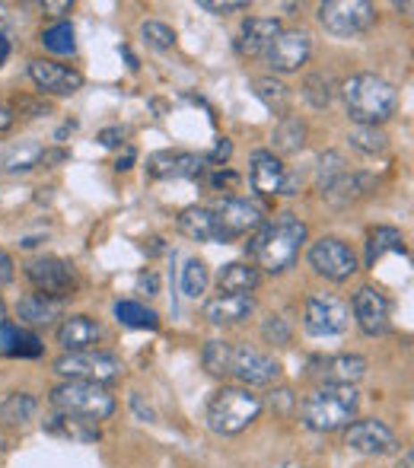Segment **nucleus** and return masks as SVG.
Listing matches in <instances>:
<instances>
[{"mask_svg": "<svg viewBox=\"0 0 414 468\" xmlns=\"http://www.w3.org/2000/svg\"><path fill=\"white\" fill-rule=\"evenodd\" d=\"M348 172V166H344V156L338 154V150H328V154L319 156V163H316V188L325 195L328 188H332L338 179Z\"/></svg>", "mask_w": 414, "mask_h": 468, "instance_id": "nucleus-34", "label": "nucleus"}, {"mask_svg": "<svg viewBox=\"0 0 414 468\" xmlns=\"http://www.w3.org/2000/svg\"><path fill=\"white\" fill-rule=\"evenodd\" d=\"M13 280V258L0 249V284H10Z\"/></svg>", "mask_w": 414, "mask_h": 468, "instance_id": "nucleus-50", "label": "nucleus"}, {"mask_svg": "<svg viewBox=\"0 0 414 468\" xmlns=\"http://www.w3.org/2000/svg\"><path fill=\"white\" fill-rule=\"evenodd\" d=\"M351 322V306L334 297V293H313L306 300L303 309V325L306 331L313 338H332V335H342Z\"/></svg>", "mask_w": 414, "mask_h": 468, "instance_id": "nucleus-9", "label": "nucleus"}, {"mask_svg": "<svg viewBox=\"0 0 414 468\" xmlns=\"http://www.w3.org/2000/svg\"><path fill=\"white\" fill-rule=\"evenodd\" d=\"M370 370V360L360 354H332V357L309 360V373L319 376L322 386H354Z\"/></svg>", "mask_w": 414, "mask_h": 468, "instance_id": "nucleus-14", "label": "nucleus"}, {"mask_svg": "<svg viewBox=\"0 0 414 468\" xmlns=\"http://www.w3.org/2000/svg\"><path fill=\"white\" fill-rule=\"evenodd\" d=\"M42 45L51 54H73L77 52V38H73V26L67 20L55 22L48 29H42Z\"/></svg>", "mask_w": 414, "mask_h": 468, "instance_id": "nucleus-36", "label": "nucleus"}, {"mask_svg": "<svg viewBox=\"0 0 414 468\" xmlns=\"http://www.w3.org/2000/svg\"><path fill=\"white\" fill-rule=\"evenodd\" d=\"M262 338L268 344H291V325L283 315H268L262 325Z\"/></svg>", "mask_w": 414, "mask_h": 468, "instance_id": "nucleus-41", "label": "nucleus"}, {"mask_svg": "<svg viewBox=\"0 0 414 468\" xmlns=\"http://www.w3.org/2000/svg\"><path fill=\"white\" fill-rule=\"evenodd\" d=\"M140 36H144V42L150 45V48H156V52H166V48L175 45V32L160 20H147L144 26H140Z\"/></svg>", "mask_w": 414, "mask_h": 468, "instance_id": "nucleus-39", "label": "nucleus"}, {"mask_svg": "<svg viewBox=\"0 0 414 468\" xmlns=\"http://www.w3.org/2000/svg\"><path fill=\"white\" fill-rule=\"evenodd\" d=\"M306 242V223L297 213H277L275 223H262L255 236L246 242V255L258 262L268 274H283L291 271L300 255V246Z\"/></svg>", "mask_w": 414, "mask_h": 468, "instance_id": "nucleus-1", "label": "nucleus"}, {"mask_svg": "<svg viewBox=\"0 0 414 468\" xmlns=\"http://www.w3.org/2000/svg\"><path fill=\"white\" fill-rule=\"evenodd\" d=\"M360 411V392L354 386H319L303 402V424L313 433H334L348 427Z\"/></svg>", "mask_w": 414, "mask_h": 468, "instance_id": "nucleus-3", "label": "nucleus"}, {"mask_svg": "<svg viewBox=\"0 0 414 468\" xmlns=\"http://www.w3.org/2000/svg\"><path fill=\"white\" fill-rule=\"evenodd\" d=\"M4 10H7V7H4V4H0V20H4Z\"/></svg>", "mask_w": 414, "mask_h": 468, "instance_id": "nucleus-62", "label": "nucleus"}, {"mask_svg": "<svg viewBox=\"0 0 414 468\" xmlns=\"http://www.w3.org/2000/svg\"><path fill=\"white\" fill-rule=\"evenodd\" d=\"M309 268L325 280H348L357 271V255L348 242L338 236H322L309 246Z\"/></svg>", "mask_w": 414, "mask_h": 468, "instance_id": "nucleus-10", "label": "nucleus"}, {"mask_svg": "<svg viewBox=\"0 0 414 468\" xmlns=\"http://www.w3.org/2000/svg\"><path fill=\"white\" fill-rule=\"evenodd\" d=\"M13 121H16L13 109H10V105L0 99V131H10V128H13Z\"/></svg>", "mask_w": 414, "mask_h": 468, "instance_id": "nucleus-54", "label": "nucleus"}, {"mask_svg": "<svg viewBox=\"0 0 414 468\" xmlns=\"http://www.w3.org/2000/svg\"><path fill=\"white\" fill-rule=\"evenodd\" d=\"M102 338V325L93 315H67L58 325V344L64 347V354H80L93 351V344Z\"/></svg>", "mask_w": 414, "mask_h": 468, "instance_id": "nucleus-19", "label": "nucleus"}, {"mask_svg": "<svg viewBox=\"0 0 414 468\" xmlns=\"http://www.w3.org/2000/svg\"><path fill=\"white\" fill-rule=\"evenodd\" d=\"M351 313H354L357 325H360L364 335L376 338L389 331V300H385V293L376 290V287H360V290L354 293Z\"/></svg>", "mask_w": 414, "mask_h": 468, "instance_id": "nucleus-17", "label": "nucleus"}, {"mask_svg": "<svg viewBox=\"0 0 414 468\" xmlns=\"http://www.w3.org/2000/svg\"><path fill=\"white\" fill-rule=\"evenodd\" d=\"M334 80L328 77V73H313V77H306V83H303V99L313 109H328L332 105V99H334Z\"/></svg>", "mask_w": 414, "mask_h": 468, "instance_id": "nucleus-35", "label": "nucleus"}, {"mask_svg": "<svg viewBox=\"0 0 414 468\" xmlns=\"http://www.w3.org/2000/svg\"><path fill=\"white\" fill-rule=\"evenodd\" d=\"M16 313L26 325H51L55 319L64 315V300H51V297H42V293H30L16 303Z\"/></svg>", "mask_w": 414, "mask_h": 468, "instance_id": "nucleus-25", "label": "nucleus"}, {"mask_svg": "<svg viewBox=\"0 0 414 468\" xmlns=\"http://www.w3.org/2000/svg\"><path fill=\"white\" fill-rule=\"evenodd\" d=\"M42 154H45L42 140H20V144L7 146L0 166H4V172H10V176H22V172H30V169L38 166Z\"/></svg>", "mask_w": 414, "mask_h": 468, "instance_id": "nucleus-28", "label": "nucleus"}, {"mask_svg": "<svg viewBox=\"0 0 414 468\" xmlns=\"http://www.w3.org/2000/svg\"><path fill=\"white\" fill-rule=\"evenodd\" d=\"M42 430L51 433V437L73 439V443H96V439L102 437L96 421H87V417H77V414H61V411L45 417Z\"/></svg>", "mask_w": 414, "mask_h": 468, "instance_id": "nucleus-21", "label": "nucleus"}, {"mask_svg": "<svg viewBox=\"0 0 414 468\" xmlns=\"http://www.w3.org/2000/svg\"><path fill=\"white\" fill-rule=\"evenodd\" d=\"M230 156H232V144H230V140H226V138H220V140H217V146H214L211 154L204 156V163H214V166H224V163L230 160Z\"/></svg>", "mask_w": 414, "mask_h": 468, "instance_id": "nucleus-45", "label": "nucleus"}, {"mask_svg": "<svg viewBox=\"0 0 414 468\" xmlns=\"http://www.w3.org/2000/svg\"><path fill=\"white\" fill-rule=\"evenodd\" d=\"M258 284H262V271L252 262H230L217 274L220 293H252Z\"/></svg>", "mask_w": 414, "mask_h": 468, "instance_id": "nucleus-26", "label": "nucleus"}, {"mask_svg": "<svg viewBox=\"0 0 414 468\" xmlns=\"http://www.w3.org/2000/svg\"><path fill=\"white\" fill-rule=\"evenodd\" d=\"M198 7L207 10V13H214V16H230V13L249 10V0H201Z\"/></svg>", "mask_w": 414, "mask_h": 468, "instance_id": "nucleus-42", "label": "nucleus"}, {"mask_svg": "<svg viewBox=\"0 0 414 468\" xmlns=\"http://www.w3.org/2000/svg\"><path fill=\"white\" fill-rule=\"evenodd\" d=\"M283 176H287V166H283L271 150H255L249 179H252V188L258 191V195H281Z\"/></svg>", "mask_w": 414, "mask_h": 468, "instance_id": "nucleus-22", "label": "nucleus"}, {"mask_svg": "<svg viewBox=\"0 0 414 468\" xmlns=\"http://www.w3.org/2000/svg\"><path fill=\"white\" fill-rule=\"evenodd\" d=\"M134 160H138V154H134L131 146H128V150H124V154L115 160V169H118V172H128V169L134 166Z\"/></svg>", "mask_w": 414, "mask_h": 468, "instance_id": "nucleus-55", "label": "nucleus"}, {"mask_svg": "<svg viewBox=\"0 0 414 468\" xmlns=\"http://www.w3.org/2000/svg\"><path fill=\"white\" fill-rule=\"evenodd\" d=\"M131 408H134V414H138L140 421H156V411H153L150 405H144L140 392H131Z\"/></svg>", "mask_w": 414, "mask_h": 468, "instance_id": "nucleus-46", "label": "nucleus"}, {"mask_svg": "<svg viewBox=\"0 0 414 468\" xmlns=\"http://www.w3.org/2000/svg\"><path fill=\"white\" fill-rule=\"evenodd\" d=\"M376 10L367 0H328L319 7V26L334 38H354L370 32Z\"/></svg>", "mask_w": 414, "mask_h": 468, "instance_id": "nucleus-6", "label": "nucleus"}, {"mask_svg": "<svg viewBox=\"0 0 414 468\" xmlns=\"http://www.w3.org/2000/svg\"><path fill=\"white\" fill-rule=\"evenodd\" d=\"M0 322H7V306H4V300H0Z\"/></svg>", "mask_w": 414, "mask_h": 468, "instance_id": "nucleus-61", "label": "nucleus"}, {"mask_svg": "<svg viewBox=\"0 0 414 468\" xmlns=\"http://www.w3.org/2000/svg\"><path fill=\"white\" fill-rule=\"evenodd\" d=\"M51 408L61 411V414H77L99 424V421L115 414V396L106 386H99V382L67 380L51 389Z\"/></svg>", "mask_w": 414, "mask_h": 468, "instance_id": "nucleus-5", "label": "nucleus"}, {"mask_svg": "<svg viewBox=\"0 0 414 468\" xmlns=\"http://www.w3.org/2000/svg\"><path fill=\"white\" fill-rule=\"evenodd\" d=\"M122 54H124V61H128V67H131V71H138V58H134V52L131 48H128V45H122Z\"/></svg>", "mask_w": 414, "mask_h": 468, "instance_id": "nucleus-58", "label": "nucleus"}, {"mask_svg": "<svg viewBox=\"0 0 414 468\" xmlns=\"http://www.w3.org/2000/svg\"><path fill=\"white\" fill-rule=\"evenodd\" d=\"M226 376L240 380L242 386H275L281 380V364L271 354L258 347H240L230 344V357H226Z\"/></svg>", "mask_w": 414, "mask_h": 468, "instance_id": "nucleus-8", "label": "nucleus"}, {"mask_svg": "<svg viewBox=\"0 0 414 468\" xmlns=\"http://www.w3.org/2000/svg\"><path fill=\"white\" fill-rule=\"evenodd\" d=\"M342 96L351 121H357V125L379 128L399 109L395 87L389 80H383V77H376V73H357V77H351L342 87Z\"/></svg>", "mask_w": 414, "mask_h": 468, "instance_id": "nucleus-2", "label": "nucleus"}, {"mask_svg": "<svg viewBox=\"0 0 414 468\" xmlns=\"http://www.w3.org/2000/svg\"><path fill=\"white\" fill-rule=\"evenodd\" d=\"M252 313H255L252 293H217V297H211V300L204 303V319L211 325H220V329L246 322Z\"/></svg>", "mask_w": 414, "mask_h": 468, "instance_id": "nucleus-18", "label": "nucleus"}, {"mask_svg": "<svg viewBox=\"0 0 414 468\" xmlns=\"http://www.w3.org/2000/svg\"><path fill=\"white\" fill-rule=\"evenodd\" d=\"M291 405H293L291 389H281V392H275V396H271V408L281 411V414H287V411H291Z\"/></svg>", "mask_w": 414, "mask_h": 468, "instance_id": "nucleus-47", "label": "nucleus"}, {"mask_svg": "<svg viewBox=\"0 0 414 468\" xmlns=\"http://www.w3.org/2000/svg\"><path fill=\"white\" fill-rule=\"evenodd\" d=\"M30 77L42 96H73L83 89V73L73 71L67 64H55V61H45V58H36L30 61Z\"/></svg>", "mask_w": 414, "mask_h": 468, "instance_id": "nucleus-16", "label": "nucleus"}, {"mask_svg": "<svg viewBox=\"0 0 414 468\" xmlns=\"http://www.w3.org/2000/svg\"><path fill=\"white\" fill-rule=\"evenodd\" d=\"M122 370H124L122 360L106 351L61 354V357L55 360V373H61L64 380L99 382V386H109V382L122 380Z\"/></svg>", "mask_w": 414, "mask_h": 468, "instance_id": "nucleus-7", "label": "nucleus"}, {"mask_svg": "<svg viewBox=\"0 0 414 468\" xmlns=\"http://www.w3.org/2000/svg\"><path fill=\"white\" fill-rule=\"evenodd\" d=\"M16 109H30L32 115L30 118H38V115H48V103H32V99H20V103H16Z\"/></svg>", "mask_w": 414, "mask_h": 468, "instance_id": "nucleus-52", "label": "nucleus"}, {"mask_svg": "<svg viewBox=\"0 0 414 468\" xmlns=\"http://www.w3.org/2000/svg\"><path fill=\"white\" fill-rule=\"evenodd\" d=\"M309 54H313V42H309V36L300 29H281V36L275 38V42L268 45V52H265V58H268V67L277 73H293L300 71V67L309 61Z\"/></svg>", "mask_w": 414, "mask_h": 468, "instance_id": "nucleus-15", "label": "nucleus"}, {"mask_svg": "<svg viewBox=\"0 0 414 468\" xmlns=\"http://www.w3.org/2000/svg\"><path fill=\"white\" fill-rule=\"evenodd\" d=\"M344 447L354 449L360 455H393L399 449V439L383 421L376 417H364V421H351L344 427Z\"/></svg>", "mask_w": 414, "mask_h": 468, "instance_id": "nucleus-12", "label": "nucleus"}, {"mask_svg": "<svg viewBox=\"0 0 414 468\" xmlns=\"http://www.w3.org/2000/svg\"><path fill=\"white\" fill-rule=\"evenodd\" d=\"M281 36V22L277 20H265V16H249L242 22L240 38H236V52L242 58H258V54L268 52V45Z\"/></svg>", "mask_w": 414, "mask_h": 468, "instance_id": "nucleus-20", "label": "nucleus"}, {"mask_svg": "<svg viewBox=\"0 0 414 468\" xmlns=\"http://www.w3.org/2000/svg\"><path fill=\"white\" fill-rule=\"evenodd\" d=\"M207 185H211V188H224V191H232L236 188V185H240V176H236V172H232V169H224V166H217L211 172V176H207Z\"/></svg>", "mask_w": 414, "mask_h": 468, "instance_id": "nucleus-43", "label": "nucleus"}, {"mask_svg": "<svg viewBox=\"0 0 414 468\" xmlns=\"http://www.w3.org/2000/svg\"><path fill=\"white\" fill-rule=\"evenodd\" d=\"M348 140L354 150H360V154H367V156L383 154L385 146H389V138H385L383 128H370V125H357L354 131L348 134Z\"/></svg>", "mask_w": 414, "mask_h": 468, "instance_id": "nucleus-37", "label": "nucleus"}, {"mask_svg": "<svg viewBox=\"0 0 414 468\" xmlns=\"http://www.w3.org/2000/svg\"><path fill=\"white\" fill-rule=\"evenodd\" d=\"M99 144L102 146H122L124 144V128H106V131H99Z\"/></svg>", "mask_w": 414, "mask_h": 468, "instance_id": "nucleus-48", "label": "nucleus"}, {"mask_svg": "<svg viewBox=\"0 0 414 468\" xmlns=\"http://www.w3.org/2000/svg\"><path fill=\"white\" fill-rule=\"evenodd\" d=\"M306 121H300L297 115H283L277 121L275 134H271V144H275L277 154H300L306 146Z\"/></svg>", "mask_w": 414, "mask_h": 468, "instance_id": "nucleus-30", "label": "nucleus"}, {"mask_svg": "<svg viewBox=\"0 0 414 468\" xmlns=\"http://www.w3.org/2000/svg\"><path fill=\"white\" fill-rule=\"evenodd\" d=\"M67 160H71V154H67L64 146H45V154H42V160H38V166L55 169V166H61V163H67Z\"/></svg>", "mask_w": 414, "mask_h": 468, "instance_id": "nucleus-44", "label": "nucleus"}, {"mask_svg": "<svg viewBox=\"0 0 414 468\" xmlns=\"http://www.w3.org/2000/svg\"><path fill=\"white\" fill-rule=\"evenodd\" d=\"M7 58H10V38L0 32V67L7 64Z\"/></svg>", "mask_w": 414, "mask_h": 468, "instance_id": "nucleus-56", "label": "nucleus"}, {"mask_svg": "<svg viewBox=\"0 0 414 468\" xmlns=\"http://www.w3.org/2000/svg\"><path fill=\"white\" fill-rule=\"evenodd\" d=\"M175 156L173 150H160L147 160V176L150 179H175Z\"/></svg>", "mask_w": 414, "mask_h": 468, "instance_id": "nucleus-40", "label": "nucleus"}, {"mask_svg": "<svg viewBox=\"0 0 414 468\" xmlns=\"http://www.w3.org/2000/svg\"><path fill=\"white\" fill-rule=\"evenodd\" d=\"M214 217H217L220 230H224L226 242L240 239L246 233H255V230L265 223V211L255 201L249 198H224L217 201V207H211Z\"/></svg>", "mask_w": 414, "mask_h": 468, "instance_id": "nucleus-13", "label": "nucleus"}, {"mask_svg": "<svg viewBox=\"0 0 414 468\" xmlns=\"http://www.w3.org/2000/svg\"><path fill=\"white\" fill-rule=\"evenodd\" d=\"M73 131H77V121H64V125L55 131V140H64L67 134H73Z\"/></svg>", "mask_w": 414, "mask_h": 468, "instance_id": "nucleus-57", "label": "nucleus"}, {"mask_svg": "<svg viewBox=\"0 0 414 468\" xmlns=\"http://www.w3.org/2000/svg\"><path fill=\"white\" fill-rule=\"evenodd\" d=\"M300 185H303V176H300V172H291V169H287V176H283V185H281V195H297Z\"/></svg>", "mask_w": 414, "mask_h": 468, "instance_id": "nucleus-49", "label": "nucleus"}, {"mask_svg": "<svg viewBox=\"0 0 414 468\" xmlns=\"http://www.w3.org/2000/svg\"><path fill=\"white\" fill-rule=\"evenodd\" d=\"M179 230L195 242H226L224 230H220L211 207H198V205L185 207V211L179 213Z\"/></svg>", "mask_w": 414, "mask_h": 468, "instance_id": "nucleus-23", "label": "nucleus"}, {"mask_svg": "<svg viewBox=\"0 0 414 468\" xmlns=\"http://www.w3.org/2000/svg\"><path fill=\"white\" fill-rule=\"evenodd\" d=\"M38 411V398L30 392H13L0 402V424H26Z\"/></svg>", "mask_w": 414, "mask_h": 468, "instance_id": "nucleus-32", "label": "nucleus"}, {"mask_svg": "<svg viewBox=\"0 0 414 468\" xmlns=\"http://www.w3.org/2000/svg\"><path fill=\"white\" fill-rule=\"evenodd\" d=\"M26 278L42 297H51V300H67L77 290V274L64 258H36L26 264Z\"/></svg>", "mask_w": 414, "mask_h": 468, "instance_id": "nucleus-11", "label": "nucleus"}, {"mask_svg": "<svg viewBox=\"0 0 414 468\" xmlns=\"http://www.w3.org/2000/svg\"><path fill=\"white\" fill-rule=\"evenodd\" d=\"M376 176H370V172H344L338 182L332 185V188L325 191V201H332V205H348V201H357L364 198V195H370V191H376Z\"/></svg>", "mask_w": 414, "mask_h": 468, "instance_id": "nucleus-27", "label": "nucleus"}, {"mask_svg": "<svg viewBox=\"0 0 414 468\" xmlns=\"http://www.w3.org/2000/svg\"><path fill=\"white\" fill-rule=\"evenodd\" d=\"M265 402L258 396H252L242 386H224L217 389L207 402V427L220 437H236L246 427H252L262 414Z\"/></svg>", "mask_w": 414, "mask_h": 468, "instance_id": "nucleus-4", "label": "nucleus"}, {"mask_svg": "<svg viewBox=\"0 0 414 468\" xmlns=\"http://www.w3.org/2000/svg\"><path fill=\"white\" fill-rule=\"evenodd\" d=\"M399 468H414V449H405V453H401Z\"/></svg>", "mask_w": 414, "mask_h": 468, "instance_id": "nucleus-59", "label": "nucleus"}, {"mask_svg": "<svg viewBox=\"0 0 414 468\" xmlns=\"http://www.w3.org/2000/svg\"><path fill=\"white\" fill-rule=\"evenodd\" d=\"M385 252H399V255H405V252H408L401 230L376 227V230H370V233H367V268H373V264H376L379 258L385 255Z\"/></svg>", "mask_w": 414, "mask_h": 468, "instance_id": "nucleus-29", "label": "nucleus"}, {"mask_svg": "<svg viewBox=\"0 0 414 468\" xmlns=\"http://www.w3.org/2000/svg\"><path fill=\"white\" fill-rule=\"evenodd\" d=\"M138 287H140V293L153 297V293H156V287H160V280H156V274H153V271H147V274H140V278H138Z\"/></svg>", "mask_w": 414, "mask_h": 468, "instance_id": "nucleus-51", "label": "nucleus"}, {"mask_svg": "<svg viewBox=\"0 0 414 468\" xmlns=\"http://www.w3.org/2000/svg\"><path fill=\"white\" fill-rule=\"evenodd\" d=\"M42 341L32 331L20 329L16 322H0V354L4 357H20V360H32L42 357Z\"/></svg>", "mask_w": 414, "mask_h": 468, "instance_id": "nucleus-24", "label": "nucleus"}, {"mask_svg": "<svg viewBox=\"0 0 414 468\" xmlns=\"http://www.w3.org/2000/svg\"><path fill=\"white\" fill-rule=\"evenodd\" d=\"M115 319L128 329H160V315L147 309L144 303H134V300H118L115 303Z\"/></svg>", "mask_w": 414, "mask_h": 468, "instance_id": "nucleus-33", "label": "nucleus"}, {"mask_svg": "<svg viewBox=\"0 0 414 468\" xmlns=\"http://www.w3.org/2000/svg\"><path fill=\"white\" fill-rule=\"evenodd\" d=\"M42 10H48L51 16H61V13H71L73 4H71V0H58V4H55V0H45Z\"/></svg>", "mask_w": 414, "mask_h": 468, "instance_id": "nucleus-53", "label": "nucleus"}, {"mask_svg": "<svg viewBox=\"0 0 414 468\" xmlns=\"http://www.w3.org/2000/svg\"><path fill=\"white\" fill-rule=\"evenodd\" d=\"M252 93H255V99H258L268 112H275V115H283L287 105H291V89L283 87L277 77H258V80L252 83Z\"/></svg>", "mask_w": 414, "mask_h": 468, "instance_id": "nucleus-31", "label": "nucleus"}, {"mask_svg": "<svg viewBox=\"0 0 414 468\" xmlns=\"http://www.w3.org/2000/svg\"><path fill=\"white\" fill-rule=\"evenodd\" d=\"M153 246H150V255H156V252H163V239H150Z\"/></svg>", "mask_w": 414, "mask_h": 468, "instance_id": "nucleus-60", "label": "nucleus"}, {"mask_svg": "<svg viewBox=\"0 0 414 468\" xmlns=\"http://www.w3.org/2000/svg\"><path fill=\"white\" fill-rule=\"evenodd\" d=\"M207 280H211V274H207V264L201 262V258H189L182 268V293L189 297V300H198V297H204V290H207Z\"/></svg>", "mask_w": 414, "mask_h": 468, "instance_id": "nucleus-38", "label": "nucleus"}]
</instances>
